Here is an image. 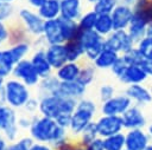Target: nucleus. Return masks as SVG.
<instances>
[{"mask_svg":"<svg viewBox=\"0 0 152 150\" xmlns=\"http://www.w3.org/2000/svg\"><path fill=\"white\" fill-rule=\"evenodd\" d=\"M12 76L15 79L23 81L27 86L38 85L40 79H42L39 77L37 70L34 69L32 61L28 60V59H23L18 64H15V66L13 69V72H12Z\"/></svg>","mask_w":152,"mask_h":150,"instance_id":"8","label":"nucleus"},{"mask_svg":"<svg viewBox=\"0 0 152 150\" xmlns=\"http://www.w3.org/2000/svg\"><path fill=\"white\" fill-rule=\"evenodd\" d=\"M24 107L27 111H30V112H34V111H37V109H39V102L36 100V99H33V98H30L27 100V103L25 104Z\"/></svg>","mask_w":152,"mask_h":150,"instance_id":"47","label":"nucleus"},{"mask_svg":"<svg viewBox=\"0 0 152 150\" xmlns=\"http://www.w3.org/2000/svg\"><path fill=\"white\" fill-rule=\"evenodd\" d=\"M96 67L94 64H87L84 66H81V72H80V76L77 78V80L83 84L84 86H89L94 80H95V77H96Z\"/></svg>","mask_w":152,"mask_h":150,"instance_id":"34","label":"nucleus"},{"mask_svg":"<svg viewBox=\"0 0 152 150\" xmlns=\"http://www.w3.org/2000/svg\"><path fill=\"white\" fill-rule=\"evenodd\" d=\"M71 116H72V113H62L58 117H56L55 120L58 123V125L69 130V126H70V123H71Z\"/></svg>","mask_w":152,"mask_h":150,"instance_id":"43","label":"nucleus"},{"mask_svg":"<svg viewBox=\"0 0 152 150\" xmlns=\"http://www.w3.org/2000/svg\"><path fill=\"white\" fill-rule=\"evenodd\" d=\"M38 14L44 20H52L61 17V0H46L39 8Z\"/></svg>","mask_w":152,"mask_h":150,"instance_id":"25","label":"nucleus"},{"mask_svg":"<svg viewBox=\"0 0 152 150\" xmlns=\"http://www.w3.org/2000/svg\"><path fill=\"white\" fill-rule=\"evenodd\" d=\"M97 111L96 104L88 98H81L77 100V105L71 116V123L69 126V132L74 136H80L83 129L94 119Z\"/></svg>","mask_w":152,"mask_h":150,"instance_id":"3","label":"nucleus"},{"mask_svg":"<svg viewBox=\"0 0 152 150\" xmlns=\"http://www.w3.org/2000/svg\"><path fill=\"white\" fill-rule=\"evenodd\" d=\"M122 123L125 126V130L129 129H145L147 126L146 116L141 109V106L132 104L122 115Z\"/></svg>","mask_w":152,"mask_h":150,"instance_id":"12","label":"nucleus"},{"mask_svg":"<svg viewBox=\"0 0 152 150\" xmlns=\"http://www.w3.org/2000/svg\"><path fill=\"white\" fill-rule=\"evenodd\" d=\"M4 84H5V78L0 77V92L2 91V87H4Z\"/></svg>","mask_w":152,"mask_h":150,"instance_id":"56","label":"nucleus"},{"mask_svg":"<svg viewBox=\"0 0 152 150\" xmlns=\"http://www.w3.org/2000/svg\"><path fill=\"white\" fill-rule=\"evenodd\" d=\"M146 35L152 38V21L147 24V30H146Z\"/></svg>","mask_w":152,"mask_h":150,"instance_id":"55","label":"nucleus"},{"mask_svg":"<svg viewBox=\"0 0 152 150\" xmlns=\"http://www.w3.org/2000/svg\"><path fill=\"white\" fill-rule=\"evenodd\" d=\"M122 59L126 61L127 65H141L144 63V57L141 56V53L139 52V50L134 46L133 48H131L129 51L125 52L121 54Z\"/></svg>","mask_w":152,"mask_h":150,"instance_id":"39","label":"nucleus"},{"mask_svg":"<svg viewBox=\"0 0 152 150\" xmlns=\"http://www.w3.org/2000/svg\"><path fill=\"white\" fill-rule=\"evenodd\" d=\"M125 94L132 100L133 104L139 106H145L152 102V93L148 87H146L144 84H132L127 85L125 91Z\"/></svg>","mask_w":152,"mask_h":150,"instance_id":"13","label":"nucleus"},{"mask_svg":"<svg viewBox=\"0 0 152 150\" xmlns=\"http://www.w3.org/2000/svg\"><path fill=\"white\" fill-rule=\"evenodd\" d=\"M114 94H115V87L110 84H103L99 89V98H100L101 103L110 99Z\"/></svg>","mask_w":152,"mask_h":150,"instance_id":"41","label":"nucleus"},{"mask_svg":"<svg viewBox=\"0 0 152 150\" xmlns=\"http://www.w3.org/2000/svg\"><path fill=\"white\" fill-rule=\"evenodd\" d=\"M81 72V66L76 61H68L63 66L56 70V77L61 81H72L77 80Z\"/></svg>","mask_w":152,"mask_h":150,"instance_id":"22","label":"nucleus"},{"mask_svg":"<svg viewBox=\"0 0 152 150\" xmlns=\"http://www.w3.org/2000/svg\"><path fill=\"white\" fill-rule=\"evenodd\" d=\"M10 51H11V53H12V56H13L15 63L18 64L20 60L25 59L26 54L30 52V45H28L27 43H25V41L18 43V44L12 45V46L10 47Z\"/></svg>","mask_w":152,"mask_h":150,"instance_id":"38","label":"nucleus"},{"mask_svg":"<svg viewBox=\"0 0 152 150\" xmlns=\"http://www.w3.org/2000/svg\"><path fill=\"white\" fill-rule=\"evenodd\" d=\"M45 54H46V58L53 70H57L61 66H63L65 63H68L64 44L48 45V47L45 50Z\"/></svg>","mask_w":152,"mask_h":150,"instance_id":"19","label":"nucleus"},{"mask_svg":"<svg viewBox=\"0 0 152 150\" xmlns=\"http://www.w3.org/2000/svg\"><path fill=\"white\" fill-rule=\"evenodd\" d=\"M57 150H86L84 149V146H82L80 143H70V142H68L64 146H62V148H59V149H57Z\"/></svg>","mask_w":152,"mask_h":150,"instance_id":"49","label":"nucleus"},{"mask_svg":"<svg viewBox=\"0 0 152 150\" xmlns=\"http://www.w3.org/2000/svg\"><path fill=\"white\" fill-rule=\"evenodd\" d=\"M124 150H127V149H124Z\"/></svg>","mask_w":152,"mask_h":150,"instance_id":"62","label":"nucleus"},{"mask_svg":"<svg viewBox=\"0 0 152 150\" xmlns=\"http://www.w3.org/2000/svg\"><path fill=\"white\" fill-rule=\"evenodd\" d=\"M118 79L125 85L144 84L148 79V76L141 65H127V67Z\"/></svg>","mask_w":152,"mask_h":150,"instance_id":"16","label":"nucleus"},{"mask_svg":"<svg viewBox=\"0 0 152 150\" xmlns=\"http://www.w3.org/2000/svg\"><path fill=\"white\" fill-rule=\"evenodd\" d=\"M8 38H10V33H8L7 28H6V26L4 25L2 20H0V46H1Z\"/></svg>","mask_w":152,"mask_h":150,"instance_id":"46","label":"nucleus"},{"mask_svg":"<svg viewBox=\"0 0 152 150\" xmlns=\"http://www.w3.org/2000/svg\"><path fill=\"white\" fill-rule=\"evenodd\" d=\"M86 92H87V86L81 84L78 80H72V81H61L57 92L53 94H59L63 97H69L78 100L84 97Z\"/></svg>","mask_w":152,"mask_h":150,"instance_id":"18","label":"nucleus"},{"mask_svg":"<svg viewBox=\"0 0 152 150\" xmlns=\"http://www.w3.org/2000/svg\"><path fill=\"white\" fill-rule=\"evenodd\" d=\"M137 0H119V4H124V5H127V6H131L133 7L134 4H135Z\"/></svg>","mask_w":152,"mask_h":150,"instance_id":"53","label":"nucleus"},{"mask_svg":"<svg viewBox=\"0 0 152 150\" xmlns=\"http://www.w3.org/2000/svg\"><path fill=\"white\" fill-rule=\"evenodd\" d=\"M127 67V64H126V61L122 59V57L120 56V58L115 61V64L112 66V69H110V71H112V73L116 77V78H119L121 74H122V72L125 71V69Z\"/></svg>","mask_w":152,"mask_h":150,"instance_id":"42","label":"nucleus"},{"mask_svg":"<svg viewBox=\"0 0 152 150\" xmlns=\"http://www.w3.org/2000/svg\"><path fill=\"white\" fill-rule=\"evenodd\" d=\"M141 66L145 70V72L147 73L148 78H152V60H144Z\"/></svg>","mask_w":152,"mask_h":150,"instance_id":"51","label":"nucleus"},{"mask_svg":"<svg viewBox=\"0 0 152 150\" xmlns=\"http://www.w3.org/2000/svg\"><path fill=\"white\" fill-rule=\"evenodd\" d=\"M30 98L28 86L23 81L15 78L5 81L2 87V99L8 106L13 109L24 107Z\"/></svg>","mask_w":152,"mask_h":150,"instance_id":"4","label":"nucleus"},{"mask_svg":"<svg viewBox=\"0 0 152 150\" xmlns=\"http://www.w3.org/2000/svg\"><path fill=\"white\" fill-rule=\"evenodd\" d=\"M32 122H33V118L32 119H28L27 117H20V118H18V125H19V128H24V129L28 128L30 129Z\"/></svg>","mask_w":152,"mask_h":150,"instance_id":"50","label":"nucleus"},{"mask_svg":"<svg viewBox=\"0 0 152 150\" xmlns=\"http://www.w3.org/2000/svg\"><path fill=\"white\" fill-rule=\"evenodd\" d=\"M81 15V0H61L62 18L77 21Z\"/></svg>","mask_w":152,"mask_h":150,"instance_id":"24","label":"nucleus"},{"mask_svg":"<svg viewBox=\"0 0 152 150\" xmlns=\"http://www.w3.org/2000/svg\"><path fill=\"white\" fill-rule=\"evenodd\" d=\"M27 1H28L33 7H38V8H39L46 0H27Z\"/></svg>","mask_w":152,"mask_h":150,"instance_id":"52","label":"nucleus"},{"mask_svg":"<svg viewBox=\"0 0 152 150\" xmlns=\"http://www.w3.org/2000/svg\"><path fill=\"white\" fill-rule=\"evenodd\" d=\"M30 150H55L50 144L46 143H40V142H34Z\"/></svg>","mask_w":152,"mask_h":150,"instance_id":"48","label":"nucleus"},{"mask_svg":"<svg viewBox=\"0 0 152 150\" xmlns=\"http://www.w3.org/2000/svg\"><path fill=\"white\" fill-rule=\"evenodd\" d=\"M7 142H6V139H4V138H1L0 137V150H7Z\"/></svg>","mask_w":152,"mask_h":150,"instance_id":"54","label":"nucleus"},{"mask_svg":"<svg viewBox=\"0 0 152 150\" xmlns=\"http://www.w3.org/2000/svg\"><path fill=\"white\" fill-rule=\"evenodd\" d=\"M77 99L59 94H44L39 100V112L42 116L56 118L62 113H72L76 109Z\"/></svg>","mask_w":152,"mask_h":150,"instance_id":"2","label":"nucleus"},{"mask_svg":"<svg viewBox=\"0 0 152 150\" xmlns=\"http://www.w3.org/2000/svg\"><path fill=\"white\" fill-rule=\"evenodd\" d=\"M34 143V139L30 137H23L18 141H13V143L8 144L7 150H30L32 144Z\"/></svg>","mask_w":152,"mask_h":150,"instance_id":"40","label":"nucleus"},{"mask_svg":"<svg viewBox=\"0 0 152 150\" xmlns=\"http://www.w3.org/2000/svg\"><path fill=\"white\" fill-rule=\"evenodd\" d=\"M77 39L84 50V58L89 61H94L96 57L104 48V38L100 35L95 30L81 31Z\"/></svg>","mask_w":152,"mask_h":150,"instance_id":"5","label":"nucleus"},{"mask_svg":"<svg viewBox=\"0 0 152 150\" xmlns=\"http://www.w3.org/2000/svg\"><path fill=\"white\" fill-rule=\"evenodd\" d=\"M59 84H61V80L56 77V74H50L40 79L39 89L44 92V94H53L57 92Z\"/></svg>","mask_w":152,"mask_h":150,"instance_id":"31","label":"nucleus"},{"mask_svg":"<svg viewBox=\"0 0 152 150\" xmlns=\"http://www.w3.org/2000/svg\"><path fill=\"white\" fill-rule=\"evenodd\" d=\"M133 8L131 6L118 4L114 11L110 13L114 30H127L132 18H133Z\"/></svg>","mask_w":152,"mask_h":150,"instance_id":"15","label":"nucleus"},{"mask_svg":"<svg viewBox=\"0 0 152 150\" xmlns=\"http://www.w3.org/2000/svg\"><path fill=\"white\" fill-rule=\"evenodd\" d=\"M147 21L139 14L134 13L133 18L127 27V32L131 35V38L137 43L140 39H142L146 35V30H147Z\"/></svg>","mask_w":152,"mask_h":150,"instance_id":"20","label":"nucleus"},{"mask_svg":"<svg viewBox=\"0 0 152 150\" xmlns=\"http://www.w3.org/2000/svg\"><path fill=\"white\" fill-rule=\"evenodd\" d=\"M135 46V41L131 38L127 30H114L104 38V47L112 48L122 54Z\"/></svg>","mask_w":152,"mask_h":150,"instance_id":"7","label":"nucleus"},{"mask_svg":"<svg viewBox=\"0 0 152 150\" xmlns=\"http://www.w3.org/2000/svg\"><path fill=\"white\" fill-rule=\"evenodd\" d=\"M104 150H124L126 149L125 132H119L103 138Z\"/></svg>","mask_w":152,"mask_h":150,"instance_id":"30","label":"nucleus"},{"mask_svg":"<svg viewBox=\"0 0 152 150\" xmlns=\"http://www.w3.org/2000/svg\"><path fill=\"white\" fill-rule=\"evenodd\" d=\"M96 128L99 131V136L106 138L108 136L122 132L125 130L121 116H110V115H101L96 120Z\"/></svg>","mask_w":152,"mask_h":150,"instance_id":"9","label":"nucleus"},{"mask_svg":"<svg viewBox=\"0 0 152 150\" xmlns=\"http://www.w3.org/2000/svg\"><path fill=\"white\" fill-rule=\"evenodd\" d=\"M150 90H151V93H152V85H151V87H150Z\"/></svg>","mask_w":152,"mask_h":150,"instance_id":"61","label":"nucleus"},{"mask_svg":"<svg viewBox=\"0 0 152 150\" xmlns=\"http://www.w3.org/2000/svg\"><path fill=\"white\" fill-rule=\"evenodd\" d=\"M118 4L119 0H99L93 5V9L97 14H110Z\"/></svg>","mask_w":152,"mask_h":150,"instance_id":"37","label":"nucleus"},{"mask_svg":"<svg viewBox=\"0 0 152 150\" xmlns=\"http://www.w3.org/2000/svg\"><path fill=\"white\" fill-rule=\"evenodd\" d=\"M59 21H61V27H62V33H63L64 41L77 39V37L81 32L77 21L65 19V18H62V17H59Z\"/></svg>","mask_w":152,"mask_h":150,"instance_id":"27","label":"nucleus"},{"mask_svg":"<svg viewBox=\"0 0 152 150\" xmlns=\"http://www.w3.org/2000/svg\"><path fill=\"white\" fill-rule=\"evenodd\" d=\"M86 150H104V145H103V138L102 137H97L96 139H94L93 142H90L89 144H87L84 146Z\"/></svg>","mask_w":152,"mask_h":150,"instance_id":"44","label":"nucleus"},{"mask_svg":"<svg viewBox=\"0 0 152 150\" xmlns=\"http://www.w3.org/2000/svg\"><path fill=\"white\" fill-rule=\"evenodd\" d=\"M132 8L134 13L141 15L147 22L152 21V0H137Z\"/></svg>","mask_w":152,"mask_h":150,"instance_id":"32","label":"nucleus"},{"mask_svg":"<svg viewBox=\"0 0 152 150\" xmlns=\"http://www.w3.org/2000/svg\"><path fill=\"white\" fill-rule=\"evenodd\" d=\"M1 2H11V1H13V0H0Z\"/></svg>","mask_w":152,"mask_h":150,"instance_id":"60","label":"nucleus"},{"mask_svg":"<svg viewBox=\"0 0 152 150\" xmlns=\"http://www.w3.org/2000/svg\"><path fill=\"white\" fill-rule=\"evenodd\" d=\"M78 137H80V144H81L82 146H86L87 144H89L90 142H93L94 139H96L97 137H100L95 120L90 122V123L83 129V131L80 133Z\"/></svg>","mask_w":152,"mask_h":150,"instance_id":"33","label":"nucleus"},{"mask_svg":"<svg viewBox=\"0 0 152 150\" xmlns=\"http://www.w3.org/2000/svg\"><path fill=\"white\" fill-rule=\"evenodd\" d=\"M132 100L125 93L114 94L110 99L103 102L101 104V113L102 115H110V116H121L131 105Z\"/></svg>","mask_w":152,"mask_h":150,"instance_id":"10","label":"nucleus"},{"mask_svg":"<svg viewBox=\"0 0 152 150\" xmlns=\"http://www.w3.org/2000/svg\"><path fill=\"white\" fill-rule=\"evenodd\" d=\"M135 47L139 50L145 60H152V38L145 35L142 39L135 43Z\"/></svg>","mask_w":152,"mask_h":150,"instance_id":"36","label":"nucleus"},{"mask_svg":"<svg viewBox=\"0 0 152 150\" xmlns=\"http://www.w3.org/2000/svg\"><path fill=\"white\" fill-rule=\"evenodd\" d=\"M19 15H20V19L23 20L24 25H25V28L33 35H43V32H44V25H45V20L39 15V14H36L33 12H31L30 9H21L19 12Z\"/></svg>","mask_w":152,"mask_h":150,"instance_id":"14","label":"nucleus"},{"mask_svg":"<svg viewBox=\"0 0 152 150\" xmlns=\"http://www.w3.org/2000/svg\"><path fill=\"white\" fill-rule=\"evenodd\" d=\"M97 13L91 9L87 13H84L83 15H81V18L77 20L78 27L81 31H89V30H94L95 24H96V19H97Z\"/></svg>","mask_w":152,"mask_h":150,"instance_id":"35","label":"nucleus"},{"mask_svg":"<svg viewBox=\"0 0 152 150\" xmlns=\"http://www.w3.org/2000/svg\"><path fill=\"white\" fill-rule=\"evenodd\" d=\"M69 130L58 125V123L50 117H33L30 126V136L40 143L50 144L55 150L64 146L68 141Z\"/></svg>","mask_w":152,"mask_h":150,"instance_id":"1","label":"nucleus"},{"mask_svg":"<svg viewBox=\"0 0 152 150\" xmlns=\"http://www.w3.org/2000/svg\"><path fill=\"white\" fill-rule=\"evenodd\" d=\"M11 13H12V7L10 6V2H0V20L8 18Z\"/></svg>","mask_w":152,"mask_h":150,"instance_id":"45","label":"nucleus"},{"mask_svg":"<svg viewBox=\"0 0 152 150\" xmlns=\"http://www.w3.org/2000/svg\"><path fill=\"white\" fill-rule=\"evenodd\" d=\"M127 150H145L152 144V138L145 129H129L125 132Z\"/></svg>","mask_w":152,"mask_h":150,"instance_id":"11","label":"nucleus"},{"mask_svg":"<svg viewBox=\"0 0 152 150\" xmlns=\"http://www.w3.org/2000/svg\"><path fill=\"white\" fill-rule=\"evenodd\" d=\"M18 118L13 107L0 105V131H4L6 139L13 142L18 135Z\"/></svg>","mask_w":152,"mask_h":150,"instance_id":"6","label":"nucleus"},{"mask_svg":"<svg viewBox=\"0 0 152 150\" xmlns=\"http://www.w3.org/2000/svg\"><path fill=\"white\" fill-rule=\"evenodd\" d=\"M87 1H88V2H90V4H93V5H94V4H95V2H97V1H99V0H87Z\"/></svg>","mask_w":152,"mask_h":150,"instance_id":"58","label":"nucleus"},{"mask_svg":"<svg viewBox=\"0 0 152 150\" xmlns=\"http://www.w3.org/2000/svg\"><path fill=\"white\" fill-rule=\"evenodd\" d=\"M147 132H148V135H150L151 138H152V123H151L150 125H147Z\"/></svg>","mask_w":152,"mask_h":150,"instance_id":"57","label":"nucleus"},{"mask_svg":"<svg viewBox=\"0 0 152 150\" xmlns=\"http://www.w3.org/2000/svg\"><path fill=\"white\" fill-rule=\"evenodd\" d=\"M145 150H152V144H150V145H148V146H147Z\"/></svg>","mask_w":152,"mask_h":150,"instance_id":"59","label":"nucleus"},{"mask_svg":"<svg viewBox=\"0 0 152 150\" xmlns=\"http://www.w3.org/2000/svg\"><path fill=\"white\" fill-rule=\"evenodd\" d=\"M34 66V69L37 70L38 74L40 78H45L51 74V71H52V67L46 58V54H45V50H38L33 53L32 58L30 59Z\"/></svg>","mask_w":152,"mask_h":150,"instance_id":"23","label":"nucleus"},{"mask_svg":"<svg viewBox=\"0 0 152 150\" xmlns=\"http://www.w3.org/2000/svg\"><path fill=\"white\" fill-rule=\"evenodd\" d=\"M120 56L121 54L118 53L116 51L104 47L101 51V53L96 57V59L93 61V64L99 70H110L112 66L115 64V61L120 58Z\"/></svg>","mask_w":152,"mask_h":150,"instance_id":"21","label":"nucleus"},{"mask_svg":"<svg viewBox=\"0 0 152 150\" xmlns=\"http://www.w3.org/2000/svg\"><path fill=\"white\" fill-rule=\"evenodd\" d=\"M64 47H65L68 61L78 63V60H81L84 57V50H83V46L81 45L78 39L65 41L64 43Z\"/></svg>","mask_w":152,"mask_h":150,"instance_id":"28","label":"nucleus"},{"mask_svg":"<svg viewBox=\"0 0 152 150\" xmlns=\"http://www.w3.org/2000/svg\"><path fill=\"white\" fill-rule=\"evenodd\" d=\"M94 30L102 35L103 38L108 37L113 31H114V26H113V20L110 14H99L97 19H96V24Z\"/></svg>","mask_w":152,"mask_h":150,"instance_id":"29","label":"nucleus"},{"mask_svg":"<svg viewBox=\"0 0 152 150\" xmlns=\"http://www.w3.org/2000/svg\"><path fill=\"white\" fill-rule=\"evenodd\" d=\"M43 37H44V40L48 43V45L65 43L63 38V33H62L59 18L52 19V20H45Z\"/></svg>","mask_w":152,"mask_h":150,"instance_id":"17","label":"nucleus"},{"mask_svg":"<svg viewBox=\"0 0 152 150\" xmlns=\"http://www.w3.org/2000/svg\"><path fill=\"white\" fill-rule=\"evenodd\" d=\"M15 60L10 51V48L0 50V77L6 78L12 74L15 66Z\"/></svg>","mask_w":152,"mask_h":150,"instance_id":"26","label":"nucleus"}]
</instances>
